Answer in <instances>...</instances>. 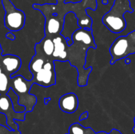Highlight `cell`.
<instances>
[{
    "label": "cell",
    "instance_id": "cell-1",
    "mask_svg": "<svg viewBox=\"0 0 135 134\" xmlns=\"http://www.w3.org/2000/svg\"><path fill=\"white\" fill-rule=\"evenodd\" d=\"M56 3L34 4L32 7L42 14H51L61 23L64 22V17L68 13H75L78 19V24L81 28L92 29V18L87 14L86 9L92 11L97 9L96 0H81L79 2L65 3V0H56Z\"/></svg>",
    "mask_w": 135,
    "mask_h": 134
},
{
    "label": "cell",
    "instance_id": "cell-2",
    "mask_svg": "<svg viewBox=\"0 0 135 134\" xmlns=\"http://www.w3.org/2000/svg\"><path fill=\"white\" fill-rule=\"evenodd\" d=\"M34 84L32 80H26L21 75H16L10 79V88L18 96V104L25 106L26 113L32 111L37 102V97L30 93Z\"/></svg>",
    "mask_w": 135,
    "mask_h": 134
},
{
    "label": "cell",
    "instance_id": "cell-3",
    "mask_svg": "<svg viewBox=\"0 0 135 134\" xmlns=\"http://www.w3.org/2000/svg\"><path fill=\"white\" fill-rule=\"evenodd\" d=\"M112 59L111 64L135 53V30L126 35H121L115 39L109 47Z\"/></svg>",
    "mask_w": 135,
    "mask_h": 134
},
{
    "label": "cell",
    "instance_id": "cell-4",
    "mask_svg": "<svg viewBox=\"0 0 135 134\" xmlns=\"http://www.w3.org/2000/svg\"><path fill=\"white\" fill-rule=\"evenodd\" d=\"M5 11L4 24L10 32H18L22 30L26 22V15L22 10L16 8L11 0H2Z\"/></svg>",
    "mask_w": 135,
    "mask_h": 134
},
{
    "label": "cell",
    "instance_id": "cell-5",
    "mask_svg": "<svg viewBox=\"0 0 135 134\" xmlns=\"http://www.w3.org/2000/svg\"><path fill=\"white\" fill-rule=\"evenodd\" d=\"M0 112L3 113L7 116V123L12 130H18V125L15 120L25 121L26 112H16L14 111L11 99L7 94H0Z\"/></svg>",
    "mask_w": 135,
    "mask_h": 134
},
{
    "label": "cell",
    "instance_id": "cell-6",
    "mask_svg": "<svg viewBox=\"0 0 135 134\" xmlns=\"http://www.w3.org/2000/svg\"><path fill=\"white\" fill-rule=\"evenodd\" d=\"M54 64L55 62L47 57L42 69L38 73L32 75V80L34 84L44 87H48L55 85L56 83V74Z\"/></svg>",
    "mask_w": 135,
    "mask_h": 134
},
{
    "label": "cell",
    "instance_id": "cell-7",
    "mask_svg": "<svg viewBox=\"0 0 135 134\" xmlns=\"http://www.w3.org/2000/svg\"><path fill=\"white\" fill-rule=\"evenodd\" d=\"M125 14L110 9L102 17V23L112 32L119 34L125 30L127 26Z\"/></svg>",
    "mask_w": 135,
    "mask_h": 134
},
{
    "label": "cell",
    "instance_id": "cell-8",
    "mask_svg": "<svg viewBox=\"0 0 135 134\" xmlns=\"http://www.w3.org/2000/svg\"><path fill=\"white\" fill-rule=\"evenodd\" d=\"M79 28H80V27L78 24V19L75 13L72 12L67 13L64 17L63 30L60 34L65 38L68 45L73 44V34Z\"/></svg>",
    "mask_w": 135,
    "mask_h": 134
},
{
    "label": "cell",
    "instance_id": "cell-9",
    "mask_svg": "<svg viewBox=\"0 0 135 134\" xmlns=\"http://www.w3.org/2000/svg\"><path fill=\"white\" fill-rule=\"evenodd\" d=\"M54 43V51L50 58L53 61H67V40L61 34L52 38Z\"/></svg>",
    "mask_w": 135,
    "mask_h": 134
},
{
    "label": "cell",
    "instance_id": "cell-10",
    "mask_svg": "<svg viewBox=\"0 0 135 134\" xmlns=\"http://www.w3.org/2000/svg\"><path fill=\"white\" fill-rule=\"evenodd\" d=\"M22 62L19 56L15 55H3L1 58V67L4 72L11 76L15 74L21 68Z\"/></svg>",
    "mask_w": 135,
    "mask_h": 134
},
{
    "label": "cell",
    "instance_id": "cell-11",
    "mask_svg": "<svg viewBox=\"0 0 135 134\" xmlns=\"http://www.w3.org/2000/svg\"><path fill=\"white\" fill-rule=\"evenodd\" d=\"M59 106L61 110L67 114H73L79 107V99L75 93L64 94L59 98Z\"/></svg>",
    "mask_w": 135,
    "mask_h": 134
},
{
    "label": "cell",
    "instance_id": "cell-12",
    "mask_svg": "<svg viewBox=\"0 0 135 134\" xmlns=\"http://www.w3.org/2000/svg\"><path fill=\"white\" fill-rule=\"evenodd\" d=\"M36 45L40 49L41 51L47 57L50 59L54 51V43L52 38L45 35L41 42Z\"/></svg>",
    "mask_w": 135,
    "mask_h": 134
},
{
    "label": "cell",
    "instance_id": "cell-13",
    "mask_svg": "<svg viewBox=\"0 0 135 134\" xmlns=\"http://www.w3.org/2000/svg\"><path fill=\"white\" fill-rule=\"evenodd\" d=\"M111 9L125 14V13H133V9L131 7L129 0H115Z\"/></svg>",
    "mask_w": 135,
    "mask_h": 134
},
{
    "label": "cell",
    "instance_id": "cell-14",
    "mask_svg": "<svg viewBox=\"0 0 135 134\" xmlns=\"http://www.w3.org/2000/svg\"><path fill=\"white\" fill-rule=\"evenodd\" d=\"M7 95L9 96V98L11 99L12 104H13V110L16 112H22L26 110L25 106H22V105H20L18 104V97L17 95L13 91V89L11 88L9 89L8 92L7 93Z\"/></svg>",
    "mask_w": 135,
    "mask_h": 134
},
{
    "label": "cell",
    "instance_id": "cell-15",
    "mask_svg": "<svg viewBox=\"0 0 135 134\" xmlns=\"http://www.w3.org/2000/svg\"><path fill=\"white\" fill-rule=\"evenodd\" d=\"M11 78L4 71L0 74V94H7L10 89Z\"/></svg>",
    "mask_w": 135,
    "mask_h": 134
},
{
    "label": "cell",
    "instance_id": "cell-16",
    "mask_svg": "<svg viewBox=\"0 0 135 134\" xmlns=\"http://www.w3.org/2000/svg\"><path fill=\"white\" fill-rule=\"evenodd\" d=\"M7 119L6 115H5V114H3V113L0 112V125L3 126H5V127H6L7 128H8L9 130H12L9 127V126L7 125Z\"/></svg>",
    "mask_w": 135,
    "mask_h": 134
},
{
    "label": "cell",
    "instance_id": "cell-17",
    "mask_svg": "<svg viewBox=\"0 0 135 134\" xmlns=\"http://www.w3.org/2000/svg\"><path fill=\"white\" fill-rule=\"evenodd\" d=\"M5 36H6V38L7 39H10L11 41H14L15 39V34H13V32H8L6 34Z\"/></svg>",
    "mask_w": 135,
    "mask_h": 134
},
{
    "label": "cell",
    "instance_id": "cell-18",
    "mask_svg": "<svg viewBox=\"0 0 135 134\" xmlns=\"http://www.w3.org/2000/svg\"><path fill=\"white\" fill-rule=\"evenodd\" d=\"M88 117V112L85 111L84 112H83V114H80V117H79V121H83L84 120L87 119Z\"/></svg>",
    "mask_w": 135,
    "mask_h": 134
},
{
    "label": "cell",
    "instance_id": "cell-19",
    "mask_svg": "<svg viewBox=\"0 0 135 134\" xmlns=\"http://www.w3.org/2000/svg\"><path fill=\"white\" fill-rule=\"evenodd\" d=\"M107 134H123V133L119 131V130H117V129L113 128V129H112V130H111L109 133H108Z\"/></svg>",
    "mask_w": 135,
    "mask_h": 134
},
{
    "label": "cell",
    "instance_id": "cell-20",
    "mask_svg": "<svg viewBox=\"0 0 135 134\" xmlns=\"http://www.w3.org/2000/svg\"><path fill=\"white\" fill-rule=\"evenodd\" d=\"M108 133L105 132V131H99V132H95L93 130H91V131H90L89 134H107Z\"/></svg>",
    "mask_w": 135,
    "mask_h": 134
},
{
    "label": "cell",
    "instance_id": "cell-21",
    "mask_svg": "<svg viewBox=\"0 0 135 134\" xmlns=\"http://www.w3.org/2000/svg\"><path fill=\"white\" fill-rule=\"evenodd\" d=\"M3 53V49L1 47V43H0V66H1V58H2V54Z\"/></svg>",
    "mask_w": 135,
    "mask_h": 134
},
{
    "label": "cell",
    "instance_id": "cell-22",
    "mask_svg": "<svg viewBox=\"0 0 135 134\" xmlns=\"http://www.w3.org/2000/svg\"><path fill=\"white\" fill-rule=\"evenodd\" d=\"M50 100H51V99L50 98L47 99H45V104H46V105H47V102H48L49 101H50Z\"/></svg>",
    "mask_w": 135,
    "mask_h": 134
},
{
    "label": "cell",
    "instance_id": "cell-23",
    "mask_svg": "<svg viewBox=\"0 0 135 134\" xmlns=\"http://www.w3.org/2000/svg\"><path fill=\"white\" fill-rule=\"evenodd\" d=\"M131 63V60L129 59H127L126 60V64H129Z\"/></svg>",
    "mask_w": 135,
    "mask_h": 134
},
{
    "label": "cell",
    "instance_id": "cell-24",
    "mask_svg": "<svg viewBox=\"0 0 135 134\" xmlns=\"http://www.w3.org/2000/svg\"><path fill=\"white\" fill-rule=\"evenodd\" d=\"M134 127H133V131H134V133H135V117L134 118Z\"/></svg>",
    "mask_w": 135,
    "mask_h": 134
},
{
    "label": "cell",
    "instance_id": "cell-25",
    "mask_svg": "<svg viewBox=\"0 0 135 134\" xmlns=\"http://www.w3.org/2000/svg\"><path fill=\"white\" fill-rule=\"evenodd\" d=\"M65 134H69V133H65Z\"/></svg>",
    "mask_w": 135,
    "mask_h": 134
}]
</instances>
